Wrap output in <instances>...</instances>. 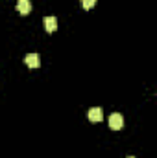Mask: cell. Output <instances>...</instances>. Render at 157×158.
Wrapping results in <instances>:
<instances>
[{"mask_svg": "<svg viewBox=\"0 0 157 158\" xmlns=\"http://www.w3.org/2000/svg\"><path fill=\"white\" fill-rule=\"evenodd\" d=\"M122 125H124V118H122V114H111L109 116V127L113 129V131H118V129H122Z\"/></svg>", "mask_w": 157, "mask_h": 158, "instance_id": "obj_1", "label": "cell"}, {"mask_svg": "<svg viewBox=\"0 0 157 158\" xmlns=\"http://www.w3.org/2000/svg\"><path fill=\"white\" fill-rule=\"evenodd\" d=\"M89 119L91 121H94V123H98V121H102L104 118V112H102V109L100 107H92V109H89Z\"/></svg>", "mask_w": 157, "mask_h": 158, "instance_id": "obj_2", "label": "cell"}, {"mask_svg": "<svg viewBox=\"0 0 157 158\" xmlns=\"http://www.w3.org/2000/svg\"><path fill=\"white\" fill-rule=\"evenodd\" d=\"M24 63H26L30 68H39L41 59H39V55H37V53H28V55L24 57Z\"/></svg>", "mask_w": 157, "mask_h": 158, "instance_id": "obj_3", "label": "cell"}, {"mask_svg": "<svg viewBox=\"0 0 157 158\" xmlns=\"http://www.w3.org/2000/svg\"><path fill=\"white\" fill-rule=\"evenodd\" d=\"M44 28L48 33H54L57 30V19L56 17H44Z\"/></svg>", "mask_w": 157, "mask_h": 158, "instance_id": "obj_4", "label": "cell"}, {"mask_svg": "<svg viewBox=\"0 0 157 158\" xmlns=\"http://www.w3.org/2000/svg\"><path fill=\"white\" fill-rule=\"evenodd\" d=\"M17 9H19V13L28 15V13L32 11V4H30V0H17Z\"/></svg>", "mask_w": 157, "mask_h": 158, "instance_id": "obj_5", "label": "cell"}, {"mask_svg": "<svg viewBox=\"0 0 157 158\" xmlns=\"http://www.w3.org/2000/svg\"><path fill=\"white\" fill-rule=\"evenodd\" d=\"M79 4H81L83 9H91V7L96 4V0H79Z\"/></svg>", "mask_w": 157, "mask_h": 158, "instance_id": "obj_6", "label": "cell"}, {"mask_svg": "<svg viewBox=\"0 0 157 158\" xmlns=\"http://www.w3.org/2000/svg\"><path fill=\"white\" fill-rule=\"evenodd\" d=\"M128 158H135V156H128Z\"/></svg>", "mask_w": 157, "mask_h": 158, "instance_id": "obj_7", "label": "cell"}]
</instances>
